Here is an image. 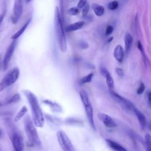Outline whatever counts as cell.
Masks as SVG:
<instances>
[{
  "mask_svg": "<svg viewBox=\"0 0 151 151\" xmlns=\"http://www.w3.org/2000/svg\"><path fill=\"white\" fill-rule=\"evenodd\" d=\"M17 41L15 40H14L9 45V47H8L6 53L5 54L4 56V61H3V66H4V70H6V68L8 67L9 61L12 58V56L14 54V52L15 51V47H16V43Z\"/></svg>",
  "mask_w": 151,
  "mask_h": 151,
  "instance_id": "cell-9",
  "label": "cell"
},
{
  "mask_svg": "<svg viewBox=\"0 0 151 151\" xmlns=\"http://www.w3.org/2000/svg\"><path fill=\"white\" fill-rule=\"evenodd\" d=\"M54 30L60 48L62 52H65L67 51V40L59 9L57 6L55 7L54 12Z\"/></svg>",
  "mask_w": 151,
  "mask_h": 151,
  "instance_id": "cell-2",
  "label": "cell"
},
{
  "mask_svg": "<svg viewBox=\"0 0 151 151\" xmlns=\"http://www.w3.org/2000/svg\"><path fill=\"white\" fill-rule=\"evenodd\" d=\"M147 99H148V102H149V104L151 106V91L149 92L148 93L147 95Z\"/></svg>",
  "mask_w": 151,
  "mask_h": 151,
  "instance_id": "cell-36",
  "label": "cell"
},
{
  "mask_svg": "<svg viewBox=\"0 0 151 151\" xmlns=\"http://www.w3.org/2000/svg\"><path fill=\"white\" fill-rule=\"evenodd\" d=\"M24 93L30 105L34 125L38 127H42L45 123V119L36 96L28 90H24Z\"/></svg>",
  "mask_w": 151,
  "mask_h": 151,
  "instance_id": "cell-1",
  "label": "cell"
},
{
  "mask_svg": "<svg viewBox=\"0 0 151 151\" xmlns=\"http://www.w3.org/2000/svg\"><path fill=\"white\" fill-rule=\"evenodd\" d=\"M97 116L99 120L104 123L106 127L109 128H113L117 126V124L113 119L109 115L103 113H99Z\"/></svg>",
  "mask_w": 151,
  "mask_h": 151,
  "instance_id": "cell-11",
  "label": "cell"
},
{
  "mask_svg": "<svg viewBox=\"0 0 151 151\" xmlns=\"http://www.w3.org/2000/svg\"><path fill=\"white\" fill-rule=\"evenodd\" d=\"M133 44V38L130 34H126L124 38V45H125V52L128 54L131 50Z\"/></svg>",
  "mask_w": 151,
  "mask_h": 151,
  "instance_id": "cell-15",
  "label": "cell"
},
{
  "mask_svg": "<svg viewBox=\"0 0 151 151\" xmlns=\"http://www.w3.org/2000/svg\"><path fill=\"white\" fill-rule=\"evenodd\" d=\"M84 25V21H78L67 26L66 28V30L67 31H68V32L76 31L78 29H80Z\"/></svg>",
  "mask_w": 151,
  "mask_h": 151,
  "instance_id": "cell-17",
  "label": "cell"
},
{
  "mask_svg": "<svg viewBox=\"0 0 151 151\" xmlns=\"http://www.w3.org/2000/svg\"><path fill=\"white\" fill-rule=\"evenodd\" d=\"M79 94H80V99H81V102H82L83 106L90 103L88 94L85 90H81L79 92Z\"/></svg>",
  "mask_w": 151,
  "mask_h": 151,
  "instance_id": "cell-21",
  "label": "cell"
},
{
  "mask_svg": "<svg viewBox=\"0 0 151 151\" xmlns=\"http://www.w3.org/2000/svg\"><path fill=\"white\" fill-rule=\"evenodd\" d=\"M92 8L97 16H101L104 12V8L101 5L93 4L92 5Z\"/></svg>",
  "mask_w": 151,
  "mask_h": 151,
  "instance_id": "cell-19",
  "label": "cell"
},
{
  "mask_svg": "<svg viewBox=\"0 0 151 151\" xmlns=\"http://www.w3.org/2000/svg\"><path fill=\"white\" fill-rule=\"evenodd\" d=\"M31 1V0H26V2H27V3H28V2H29Z\"/></svg>",
  "mask_w": 151,
  "mask_h": 151,
  "instance_id": "cell-40",
  "label": "cell"
},
{
  "mask_svg": "<svg viewBox=\"0 0 151 151\" xmlns=\"http://www.w3.org/2000/svg\"><path fill=\"white\" fill-rule=\"evenodd\" d=\"M1 133H2V132H1V129H0V136L1 135Z\"/></svg>",
  "mask_w": 151,
  "mask_h": 151,
  "instance_id": "cell-41",
  "label": "cell"
},
{
  "mask_svg": "<svg viewBox=\"0 0 151 151\" xmlns=\"http://www.w3.org/2000/svg\"><path fill=\"white\" fill-rule=\"evenodd\" d=\"M44 103H45L46 104L48 105L54 111L60 112L61 111V107L55 102H53V101L48 100H45L44 101Z\"/></svg>",
  "mask_w": 151,
  "mask_h": 151,
  "instance_id": "cell-18",
  "label": "cell"
},
{
  "mask_svg": "<svg viewBox=\"0 0 151 151\" xmlns=\"http://www.w3.org/2000/svg\"><path fill=\"white\" fill-rule=\"evenodd\" d=\"M89 9H90V5H89V4H86L84 6V7L83 8V11H82V16L83 17H86L87 15V14H88V11H89Z\"/></svg>",
  "mask_w": 151,
  "mask_h": 151,
  "instance_id": "cell-29",
  "label": "cell"
},
{
  "mask_svg": "<svg viewBox=\"0 0 151 151\" xmlns=\"http://www.w3.org/2000/svg\"><path fill=\"white\" fill-rule=\"evenodd\" d=\"M23 11L22 0H15L13 15L12 17V21L14 24H16L20 18Z\"/></svg>",
  "mask_w": 151,
  "mask_h": 151,
  "instance_id": "cell-7",
  "label": "cell"
},
{
  "mask_svg": "<svg viewBox=\"0 0 151 151\" xmlns=\"http://www.w3.org/2000/svg\"><path fill=\"white\" fill-rule=\"evenodd\" d=\"M2 106V103H1V102H0V107Z\"/></svg>",
  "mask_w": 151,
  "mask_h": 151,
  "instance_id": "cell-42",
  "label": "cell"
},
{
  "mask_svg": "<svg viewBox=\"0 0 151 151\" xmlns=\"http://www.w3.org/2000/svg\"><path fill=\"white\" fill-rule=\"evenodd\" d=\"M57 138L63 151H76L72 142L65 132L61 130L58 131L57 133Z\"/></svg>",
  "mask_w": 151,
  "mask_h": 151,
  "instance_id": "cell-5",
  "label": "cell"
},
{
  "mask_svg": "<svg viewBox=\"0 0 151 151\" xmlns=\"http://www.w3.org/2000/svg\"><path fill=\"white\" fill-rule=\"evenodd\" d=\"M119 4L117 1H114L108 4V8L110 10H114L118 7Z\"/></svg>",
  "mask_w": 151,
  "mask_h": 151,
  "instance_id": "cell-27",
  "label": "cell"
},
{
  "mask_svg": "<svg viewBox=\"0 0 151 151\" xmlns=\"http://www.w3.org/2000/svg\"><path fill=\"white\" fill-rule=\"evenodd\" d=\"M66 122L69 123V124H82L81 122L80 121H78V120H74V119H68V120H66Z\"/></svg>",
  "mask_w": 151,
  "mask_h": 151,
  "instance_id": "cell-31",
  "label": "cell"
},
{
  "mask_svg": "<svg viewBox=\"0 0 151 151\" xmlns=\"http://www.w3.org/2000/svg\"><path fill=\"white\" fill-rule=\"evenodd\" d=\"M27 111H28V109L27 108V107L25 106H22L20 109L19 111L17 113V114H16V116L14 118V121L17 122L19 120H20L24 116V115L27 113Z\"/></svg>",
  "mask_w": 151,
  "mask_h": 151,
  "instance_id": "cell-20",
  "label": "cell"
},
{
  "mask_svg": "<svg viewBox=\"0 0 151 151\" xmlns=\"http://www.w3.org/2000/svg\"><path fill=\"white\" fill-rule=\"evenodd\" d=\"M4 17H5V12H3L2 14H0V24L2 22V21L4 18Z\"/></svg>",
  "mask_w": 151,
  "mask_h": 151,
  "instance_id": "cell-37",
  "label": "cell"
},
{
  "mask_svg": "<svg viewBox=\"0 0 151 151\" xmlns=\"http://www.w3.org/2000/svg\"><path fill=\"white\" fill-rule=\"evenodd\" d=\"M106 78V84L107 87H109V90H112L114 87V80L112 76L110 75V73H107V74L104 77Z\"/></svg>",
  "mask_w": 151,
  "mask_h": 151,
  "instance_id": "cell-22",
  "label": "cell"
},
{
  "mask_svg": "<svg viewBox=\"0 0 151 151\" xmlns=\"http://www.w3.org/2000/svg\"><path fill=\"white\" fill-rule=\"evenodd\" d=\"M80 47L81 48H83V49H86L88 47V45L87 42H80Z\"/></svg>",
  "mask_w": 151,
  "mask_h": 151,
  "instance_id": "cell-35",
  "label": "cell"
},
{
  "mask_svg": "<svg viewBox=\"0 0 151 151\" xmlns=\"http://www.w3.org/2000/svg\"><path fill=\"white\" fill-rule=\"evenodd\" d=\"M113 40V37H111V38H109V40H108V41H108V42H110V41H111V40Z\"/></svg>",
  "mask_w": 151,
  "mask_h": 151,
  "instance_id": "cell-39",
  "label": "cell"
},
{
  "mask_svg": "<svg viewBox=\"0 0 151 151\" xmlns=\"http://www.w3.org/2000/svg\"><path fill=\"white\" fill-rule=\"evenodd\" d=\"M110 93L114 100L117 101L123 109L129 111H133L135 106L131 101L120 96L112 90H110Z\"/></svg>",
  "mask_w": 151,
  "mask_h": 151,
  "instance_id": "cell-6",
  "label": "cell"
},
{
  "mask_svg": "<svg viewBox=\"0 0 151 151\" xmlns=\"http://www.w3.org/2000/svg\"><path fill=\"white\" fill-rule=\"evenodd\" d=\"M31 21V18H29V19L24 24V25L17 32H16L12 36L11 38H12V40H16V39H17V38H18L24 32V31H25V29H27V28L28 26L29 25V24Z\"/></svg>",
  "mask_w": 151,
  "mask_h": 151,
  "instance_id": "cell-16",
  "label": "cell"
},
{
  "mask_svg": "<svg viewBox=\"0 0 151 151\" xmlns=\"http://www.w3.org/2000/svg\"><path fill=\"white\" fill-rule=\"evenodd\" d=\"M113 55L116 60L119 62L122 63L123 61L124 57V52L123 47L120 45H117L115 47L113 52Z\"/></svg>",
  "mask_w": 151,
  "mask_h": 151,
  "instance_id": "cell-12",
  "label": "cell"
},
{
  "mask_svg": "<svg viewBox=\"0 0 151 151\" xmlns=\"http://www.w3.org/2000/svg\"><path fill=\"white\" fill-rule=\"evenodd\" d=\"M145 139L148 151H151V136L149 134H146Z\"/></svg>",
  "mask_w": 151,
  "mask_h": 151,
  "instance_id": "cell-26",
  "label": "cell"
},
{
  "mask_svg": "<svg viewBox=\"0 0 151 151\" xmlns=\"http://www.w3.org/2000/svg\"><path fill=\"white\" fill-rule=\"evenodd\" d=\"M113 31V27L111 25H108L106 29V35L108 36L110 35Z\"/></svg>",
  "mask_w": 151,
  "mask_h": 151,
  "instance_id": "cell-32",
  "label": "cell"
},
{
  "mask_svg": "<svg viewBox=\"0 0 151 151\" xmlns=\"http://www.w3.org/2000/svg\"><path fill=\"white\" fill-rule=\"evenodd\" d=\"M133 111L134 113V114L140 124L141 128L142 129H143L145 127V126H146V119L145 115L135 107H134Z\"/></svg>",
  "mask_w": 151,
  "mask_h": 151,
  "instance_id": "cell-13",
  "label": "cell"
},
{
  "mask_svg": "<svg viewBox=\"0 0 151 151\" xmlns=\"http://www.w3.org/2000/svg\"><path fill=\"white\" fill-rule=\"evenodd\" d=\"M106 142L109 145V146L114 151H127L122 145L111 139H106Z\"/></svg>",
  "mask_w": 151,
  "mask_h": 151,
  "instance_id": "cell-14",
  "label": "cell"
},
{
  "mask_svg": "<svg viewBox=\"0 0 151 151\" xmlns=\"http://www.w3.org/2000/svg\"><path fill=\"white\" fill-rule=\"evenodd\" d=\"M137 48H138V49L139 50V51H140V52H141V54H142L144 64H145L146 65H147V57H146V54H145V51H144L143 48V47H142V44H141V42H140V41H138V42H137Z\"/></svg>",
  "mask_w": 151,
  "mask_h": 151,
  "instance_id": "cell-24",
  "label": "cell"
},
{
  "mask_svg": "<svg viewBox=\"0 0 151 151\" xmlns=\"http://www.w3.org/2000/svg\"><path fill=\"white\" fill-rule=\"evenodd\" d=\"M24 124L25 131L29 142L34 146H35L38 147H41V142L34 124L33 123L32 120L29 116H27L25 117Z\"/></svg>",
  "mask_w": 151,
  "mask_h": 151,
  "instance_id": "cell-3",
  "label": "cell"
},
{
  "mask_svg": "<svg viewBox=\"0 0 151 151\" xmlns=\"http://www.w3.org/2000/svg\"><path fill=\"white\" fill-rule=\"evenodd\" d=\"M84 109H85V112L87 116V118L88 119V121L89 122V124L92 128V129L94 131L96 130V126L94 124V114H93V109L92 107V106L90 103L84 105Z\"/></svg>",
  "mask_w": 151,
  "mask_h": 151,
  "instance_id": "cell-10",
  "label": "cell"
},
{
  "mask_svg": "<svg viewBox=\"0 0 151 151\" xmlns=\"http://www.w3.org/2000/svg\"><path fill=\"white\" fill-rule=\"evenodd\" d=\"M115 71H116V73H117V74L119 77H123V76L124 73H123V71L122 68H119V67H116V69H115Z\"/></svg>",
  "mask_w": 151,
  "mask_h": 151,
  "instance_id": "cell-34",
  "label": "cell"
},
{
  "mask_svg": "<svg viewBox=\"0 0 151 151\" xmlns=\"http://www.w3.org/2000/svg\"><path fill=\"white\" fill-rule=\"evenodd\" d=\"M11 140L15 151H24V143L21 136L16 132H13L10 136Z\"/></svg>",
  "mask_w": 151,
  "mask_h": 151,
  "instance_id": "cell-8",
  "label": "cell"
},
{
  "mask_svg": "<svg viewBox=\"0 0 151 151\" xmlns=\"http://www.w3.org/2000/svg\"><path fill=\"white\" fill-rule=\"evenodd\" d=\"M20 100V95L18 93L13 95L6 103V104H11L18 102Z\"/></svg>",
  "mask_w": 151,
  "mask_h": 151,
  "instance_id": "cell-25",
  "label": "cell"
},
{
  "mask_svg": "<svg viewBox=\"0 0 151 151\" xmlns=\"http://www.w3.org/2000/svg\"><path fill=\"white\" fill-rule=\"evenodd\" d=\"M147 127H148V129L151 131V121H150V122L147 123Z\"/></svg>",
  "mask_w": 151,
  "mask_h": 151,
  "instance_id": "cell-38",
  "label": "cell"
},
{
  "mask_svg": "<svg viewBox=\"0 0 151 151\" xmlns=\"http://www.w3.org/2000/svg\"><path fill=\"white\" fill-rule=\"evenodd\" d=\"M87 0H80L78 4H77V8L78 9H81L84 7V6L86 4Z\"/></svg>",
  "mask_w": 151,
  "mask_h": 151,
  "instance_id": "cell-33",
  "label": "cell"
},
{
  "mask_svg": "<svg viewBox=\"0 0 151 151\" xmlns=\"http://www.w3.org/2000/svg\"><path fill=\"white\" fill-rule=\"evenodd\" d=\"M93 76H94V74L93 73H90L88 75H86L84 77H82L79 81V84L80 85H83V84H84L86 83H88L91 82L92 79H93Z\"/></svg>",
  "mask_w": 151,
  "mask_h": 151,
  "instance_id": "cell-23",
  "label": "cell"
},
{
  "mask_svg": "<svg viewBox=\"0 0 151 151\" xmlns=\"http://www.w3.org/2000/svg\"><path fill=\"white\" fill-rule=\"evenodd\" d=\"M145 85L144 84V83H141L137 89V94H142L143 92L145 91Z\"/></svg>",
  "mask_w": 151,
  "mask_h": 151,
  "instance_id": "cell-30",
  "label": "cell"
},
{
  "mask_svg": "<svg viewBox=\"0 0 151 151\" xmlns=\"http://www.w3.org/2000/svg\"><path fill=\"white\" fill-rule=\"evenodd\" d=\"M19 75V70L18 68H14L8 73L0 81V92L6 87L16 82Z\"/></svg>",
  "mask_w": 151,
  "mask_h": 151,
  "instance_id": "cell-4",
  "label": "cell"
},
{
  "mask_svg": "<svg viewBox=\"0 0 151 151\" xmlns=\"http://www.w3.org/2000/svg\"><path fill=\"white\" fill-rule=\"evenodd\" d=\"M68 12L71 15H76L79 13V9L77 7H72L68 9Z\"/></svg>",
  "mask_w": 151,
  "mask_h": 151,
  "instance_id": "cell-28",
  "label": "cell"
}]
</instances>
